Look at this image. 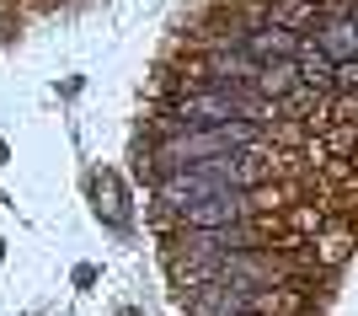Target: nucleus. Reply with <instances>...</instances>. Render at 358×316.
<instances>
[{
    "instance_id": "nucleus-2",
    "label": "nucleus",
    "mask_w": 358,
    "mask_h": 316,
    "mask_svg": "<svg viewBox=\"0 0 358 316\" xmlns=\"http://www.w3.org/2000/svg\"><path fill=\"white\" fill-rule=\"evenodd\" d=\"M273 301L257 295V284H236V279H214V284L193 289L187 301V316H252V311H268Z\"/></svg>"
},
{
    "instance_id": "nucleus-13",
    "label": "nucleus",
    "mask_w": 358,
    "mask_h": 316,
    "mask_svg": "<svg viewBox=\"0 0 358 316\" xmlns=\"http://www.w3.org/2000/svg\"><path fill=\"white\" fill-rule=\"evenodd\" d=\"M0 247H6V241H0Z\"/></svg>"
},
{
    "instance_id": "nucleus-8",
    "label": "nucleus",
    "mask_w": 358,
    "mask_h": 316,
    "mask_svg": "<svg viewBox=\"0 0 358 316\" xmlns=\"http://www.w3.org/2000/svg\"><path fill=\"white\" fill-rule=\"evenodd\" d=\"M299 64L294 60H273V64H262V76H257V91L268 97V102H278V97H289V91L299 86Z\"/></svg>"
},
{
    "instance_id": "nucleus-5",
    "label": "nucleus",
    "mask_w": 358,
    "mask_h": 316,
    "mask_svg": "<svg viewBox=\"0 0 358 316\" xmlns=\"http://www.w3.org/2000/svg\"><path fill=\"white\" fill-rule=\"evenodd\" d=\"M315 48H321V60H327V64L358 60V22H353V16H331L327 27L315 32Z\"/></svg>"
},
{
    "instance_id": "nucleus-11",
    "label": "nucleus",
    "mask_w": 358,
    "mask_h": 316,
    "mask_svg": "<svg viewBox=\"0 0 358 316\" xmlns=\"http://www.w3.org/2000/svg\"><path fill=\"white\" fill-rule=\"evenodd\" d=\"M0 161H6V145H0Z\"/></svg>"
},
{
    "instance_id": "nucleus-1",
    "label": "nucleus",
    "mask_w": 358,
    "mask_h": 316,
    "mask_svg": "<svg viewBox=\"0 0 358 316\" xmlns=\"http://www.w3.org/2000/svg\"><path fill=\"white\" fill-rule=\"evenodd\" d=\"M252 209H257V204L246 198V188H214V193H203V198L177 204L171 214H182L187 231H209V226H241Z\"/></svg>"
},
{
    "instance_id": "nucleus-6",
    "label": "nucleus",
    "mask_w": 358,
    "mask_h": 316,
    "mask_svg": "<svg viewBox=\"0 0 358 316\" xmlns=\"http://www.w3.org/2000/svg\"><path fill=\"white\" fill-rule=\"evenodd\" d=\"M220 279H236V284H273V279H284V263H273V257H252V252H230L220 257Z\"/></svg>"
},
{
    "instance_id": "nucleus-4",
    "label": "nucleus",
    "mask_w": 358,
    "mask_h": 316,
    "mask_svg": "<svg viewBox=\"0 0 358 316\" xmlns=\"http://www.w3.org/2000/svg\"><path fill=\"white\" fill-rule=\"evenodd\" d=\"M246 54H252L257 64H273V60H294L299 54V32L294 27H278V22H268V27H257L252 38H246Z\"/></svg>"
},
{
    "instance_id": "nucleus-7",
    "label": "nucleus",
    "mask_w": 358,
    "mask_h": 316,
    "mask_svg": "<svg viewBox=\"0 0 358 316\" xmlns=\"http://www.w3.org/2000/svg\"><path fill=\"white\" fill-rule=\"evenodd\" d=\"M203 76H209V81H236V86H257L262 64H257L246 48H220V54H209Z\"/></svg>"
},
{
    "instance_id": "nucleus-12",
    "label": "nucleus",
    "mask_w": 358,
    "mask_h": 316,
    "mask_svg": "<svg viewBox=\"0 0 358 316\" xmlns=\"http://www.w3.org/2000/svg\"><path fill=\"white\" fill-rule=\"evenodd\" d=\"M123 316H134V311H123Z\"/></svg>"
},
{
    "instance_id": "nucleus-3",
    "label": "nucleus",
    "mask_w": 358,
    "mask_h": 316,
    "mask_svg": "<svg viewBox=\"0 0 358 316\" xmlns=\"http://www.w3.org/2000/svg\"><path fill=\"white\" fill-rule=\"evenodd\" d=\"M246 241H252V231H246V220H241V226L187 231V236H182V247H187V257H230V252H246Z\"/></svg>"
},
{
    "instance_id": "nucleus-9",
    "label": "nucleus",
    "mask_w": 358,
    "mask_h": 316,
    "mask_svg": "<svg viewBox=\"0 0 358 316\" xmlns=\"http://www.w3.org/2000/svg\"><path fill=\"white\" fill-rule=\"evenodd\" d=\"M96 209H107V220L123 226V214H129V209H123V193H118V182H113V177L96 182Z\"/></svg>"
},
{
    "instance_id": "nucleus-10",
    "label": "nucleus",
    "mask_w": 358,
    "mask_h": 316,
    "mask_svg": "<svg viewBox=\"0 0 358 316\" xmlns=\"http://www.w3.org/2000/svg\"><path fill=\"white\" fill-rule=\"evenodd\" d=\"M337 86H343V91H353V97H358V60L337 64Z\"/></svg>"
}]
</instances>
